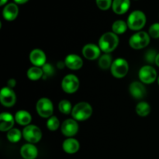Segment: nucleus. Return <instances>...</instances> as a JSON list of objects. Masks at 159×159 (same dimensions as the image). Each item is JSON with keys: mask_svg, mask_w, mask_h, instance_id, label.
<instances>
[{"mask_svg": "<svg viewBox=\"0 0 159 159\" xmlns=\"http://www.w3.org/2000/svg\"><path fill=\"white\" fill-rule=\"evenodd\" d=\"M151 107L148 102H141L137 105L136 113L140 116H146L150 113Z\"/></svg>", "mask_w": 159, "mask_h": 159, "instance_id": "obj_24", "label": "nucleus"}, {"mask_svg": "<svg viewBox=\"0 0 159 159\" xmlns=\"http://www.w3.org/2000/svg\"><path fill=\"white\" fill-rule=\"evenodd\" d=\"M16 97L13 90L9 87H5L0 93V102L4 107H12L16 103Z\"/></svg>", "mask_w": 159, "mask_h": 159, "instance_id": "obj_10", "label": "nucleus"}, {"mask_svg": "<svg viewBox=\"0 0 159 159\" xmlns=\"http://www.w3.org/2000/svg\"><path fill=\"white\" fill-rule=\"evenodd\" d=\"M37 113L43 118L51 117L54 111L52 102L48 98H41L39 99L36 105Z\"/></svg>", "mask_w": 159, "mask_h": 159, "instance_id": "obj_6", "label": "nucleus"}, {"mask_svg": "<svg viewBox=\"0 0 159 159\" xmlns=\"http://www.w3.org/2000/svg\"><path fill=\"white\" fill-rule=\"evenodd\" d=\"M155 64H156L157 66L159 67V53L158 54H157L156 59H155Z\"/></svg>", "mask_w": 159, "mask_h": 159, "instance_id": "obj_36", "label": "nucleus"}, {"mask_svg": "<svg viewBox=\"0 0 159 159\" xmlns=\"http://www.w3.org/2000/svg\"><path fill=\"white\" fill-rule=\"evenodd\" d=\"M29 0H14V2L17 4H24V3L27 2Z\"/></svg>", "mask_w": 159, "mask_h": 159, "instance_id": "obj_34", "label": "nucleus"}, {"mask_svg": "<svg viewBox=\"0 0 159 159\" xmlns=\"http://www.w3.org/2000/svg\"><path fill=\"white\" fill-rule=\"evenodd\" d=\"M43 71L42 68L40 67L34 66L31 67L27 71V77L30 80L37 81L39 80L40 78L43 77Z\"/></svg>", "mask_w": 159, "mask_h": 159, "instance_id": "obj_22", "label": "nucleus"}, {"mask_svg": "<svg viewBox=\"0 0 159 159\" xmlns=\"http://www.w3.org/2000/svg\"><path fill=\"white\" fill-rule=\"evenodd\" d=\"M65 65V63H62V61H59L58 63H57V67H58L59 68H63Z\"/></svg>", "mask_w": 159, "mask_h": 159, "instance_id": "obj_35", "label": "nucleus"}, {"mask_svg": "<svg viewBox=\"0 0 159 159\" xmlns=\"http://www.w3.org/2000/svg\"><path fill=\"white\" fill-rule=\"evenodd\" d=\"M139 79L143 83L151 84L153 83L157 79V71L153 67L150 65L143 66L140 69L138 73Z\"/></svg>", "mask_w": 159, "mask_h": 159, "instance_id": "obj_9", "label": "nucleus"}, {"mask_svg": "<svg viewBox=\"0 0 159 159\" xmlns=\"http://www.w3.org/2000/svg\"><path fill=\"white\" fill-rule=\"evenodd\" d=\"M130 95L135 99H142L146 95V89L142 83L139 82H132L129 87Z\"/></svg>", "mask_w": 159, "mask_h": 159, "instance_id": "obj_15", "label": "nucleus"}, {"mask_svg": "<svg viewBox=\"0 0 159 159\" xmlns=\"http://www.w3.org/2000/svg\"><path fill=\"white\" fill-rule=\"evenodd\" d=\"M127 26L132 30H140L146 23V16L142 11L132 12L127 19Z\"/></svg>", "mask_w": 159, "mask_h": 159, "instance_id": "obj_3", "label": "nucleus"}, {"mask_svg": "<svg viewBox=\"0 0 159 159\" xmlns=\"http://www.w3.org/2000/svg\"><path fill=\"white\" fill-rule=\"evenodd\" d=\"M99 65L102 69H107L112 65V56L110 54H105L99 57Z\"/></svg>", "mask_w": 159, "mask_h": 159, "instance_id": "obj_25", "label": "nucleus"}, {"mask_svg": "<svg viewBox=\"0 0 159 159\" xmlns=\"http://www.w3.org/2000/svg\"><path fill=\"white\" fill-rule=\"evenodd\" d=\"M157 53L155 50H149V51H147V53L145 54V59L147 61V62L148 63H153V62H155V59H156L157 57Z\"/></svg>", "mask_w": 159, "mask_h": 159, "instance_id": "obj_31", "label": "nucleus"}, {"mask_svg": "<svg viewBox=\"0 0 159 159\" xmlns=\"http://www.w3.org/2000/svg\"><path fill=\"white\" fill-rule=\"evenodd\" d=\"M93 114V108L89 103L81 102L76 104L72 109L71 115L75 120L84 121L88 120Z\"/></svg>", "mask_w": 159, "mask_h": 159, "instance_id": "obj_2", "label": "nucleus"}, {"mask_svg": "<svg viewBox=\"0 0 159 159\" xmlns=\"http://www.w3.org/2000/svg\"><path fill=\"white\" fill-rule=\"evenodd\" d=\"M65 66L71 70H79L83 65V61L77 54H68L65 60Z\"/></svg>", "mask_w": 159, "mask_h": 159, "instance_id": "obj_14", "label": "nucleus"}, {"mask_svg": "<svg viewBox=\"0 0 159 159\" xmlns=\"http://www.w3.org/2000/svg\"><path fill=\"white\" fill-rule=\"evenodd\" d=\"M62 89L68 94L75 93L79 87V80L75 75H68L63 79L61 82Z\"/></svg>", "mask_w": 159, "mask_h": 159, "instance_id": "obj_8", "label": "nucleus"}, {"mask_svg": "<svg viewBox=\"0 0 159 159\" xmlns=\"http://www.w3.org/2000/svg\"><path fill=\"white\" fill-rule=\"evenodd\" d=\"M59 126H60V121L57 119V117L54 116H51L47 122V127H48V130H51V131L57 130Z\"/></svg>", "mask_w": 159, "mask_h": 159, "instance_id": "obj_28", "label": "nucleus"}, {"mask_svg": "<svg viewBox=\"0 0 159 159\" xmlns=\"http://www.w3.org/2000/svg\"><path fill=\"white\" fill-rule=\"evenodd\" d=\"M23 136L24 139L30 144H36L41 139L42 132L38 127L31 124L26 126L23 129Z\"/></svg>", "mask_w": 159, "mask_h": 159, "instance_id": "obj_7", "label": "nucleus"}, {"mask_svg": "<svg viewBox=\"0 0 159 159\" xmlns=\"http://www.w3.org/2000/svg\"><path fill=\"white\" fill-rule=\"evenodd\" d=\"M42 69H43V75L45 76H51L54 72V68L50 64H45L43 66H42Z\"/></svg>", "mask_w": 159, "mask_h": 159, "instance_id": "obj_32", "label": "nucleus"}, {"mask_svg": "<svg viewBox=\"0 0 159 159\" xmlns=\"http://www.w3.org/2000/svg\"><path fill=\"white\" fill-rule=\"evenodd\" d=\"M61 130L65 136L70 138L75 136L77 134L79 130V124H77L75 120L68 119L63 122Z\"/></svg>", "mask_w": 159, "mask_h": 159, "instance_id": "obj_11", "label": "nucleus"}, {"mask_svg": "<svg viewBox=\"0 0 159 159\" xmlns=\"http://www.w3.org/2000/svg\"><path fill=\"white\" fill-rule=\"evenodd\" d=\"M14 118L9 113H2L0 114V130L2 132L9 131L14 125Z\"/></svg>", "mask_w": 159, "mask_h": 159, "instance_id": "obj_16", "label": "nucleus"}, {"mask_svg": "<svg viewBox=\"0 0 159 159\" xmlns=\"http://www.w3.org/2000/svg\"><path fill=\"white\" fill-rule=\"evenodd\" d=\"M19 14V8L15 3H9L6 5L2 11V15L5 20L12 21L17 17Z\"/></svg>", "mask_w": 159, "mask_h": 159, "instance_id": "obj_18", "label": "nucleus"}, {"mask_svg": "<svg viewBox=\"0 0 159 159\" xmlns=\"http://www.w3.org/2000/svg\"><path fill=\"white\" fill-rule=\"evenodd\" d=\"M15 120L20 125L28 126L32 120V116L30 113L26 110H19L15 115Z\"/></svg>", "mask_w": 159, "mask_h": 159, "instance_id": "obj_21", "label": "nucleus"}, {"mask_svg": "<svg viewBox=\"0 0 159 159\" xmlns=\"http://www.w3.org/2000/svg\"><path fill=\"white\" fill-rule=\"evenodd\" d=\"M127 27V23L124 20H116L112 25V30L116 34H122L126 32Z\"/></svg>", "mask_w": 159, "mask_h": 159, "instance_id": "obj_23", "label": "nucleus"}, {"mask_svg": "<svg viewBox=\"0 0 159 159\" xmlns=\"http://www.w3.org/2000/svg\"><path fill=\"white\" fill-rule=\"evenodd\" d=\"M119 44V38L113 32L105 33L99 40V47L106 54L112 52Z\"/></svg>", "mask_w": 159, "mask_h": 159, "instance_id": "obj_1", "label": "nucleus"}, {"mask_svg": "<svg viewBox=\"0 0 159 159\" xmlns=\"http://www.w3.org/2000/svg\"><path fill=\"white\" fill-rule=\"evenodd\" d=\"M149 35L153 38H159V23H154L150 26Z\"/></svg>", "mask_w": 159, "mask_h": 159, "instance_id": "obj_30", "label": "nucleus"}, {"mask_svg": "<svg viewBox=\"0 0 159 159\" xmlns=\"http://www.w3.org/2000/svg\"><path fill=\"white\" fill-rule=\"evenodd\" d=\"M158 85H159V76H158Z\"/></svg>", "mask_w": 159, "mask_h": 159, "instance_id": "obj_38", "label": "nucleus"}, {"mask_svg": "<svg viewBox=\"0 0 159 159\" xmlns=\"http://www.w3.org/2000/svg\"><path fill=\"white\" fill-rule=\"evenodd\" d=\"M45 53L40 49H34L30 54V61L31 63L37 67H41L46 64Z\"/></svg>", "mask_w": 159, "mask_h": 159, "instance_id": "obj_13", "label": "nucleus"}, {"mask_svg": "<svg viewBox=\"0 0 159 159\" xmlns=\"http://www.w3.org/2000/svg\"><path fill=\"white\" fill-rule=\"evenodd\" d=\"M8 0H0V6H3L7 2Z\"/></svg>", "mask_w": 159, "mask_h": 159, "instance_id": "obj_37", "label": "nucleus"}, {"mask_svg": "<svg viewBox=\"0 0 159 159\" xmlns=\"http://www.w3.org/2000/svg\"><path fill=\"white\" fill-rule=\"evenodd\" d=\"M130 6V0H113L112 8L115 13L118 15H122L127 12Z\"/></svg>", "mask_w": 159, "mask_h": 159, "instance_id": "obj_19", "label": "nucleus"}, {"mask_svg": "<svg viewBox=\"0 0 159 159\" xmlns=\"http://www.w3.org/2000/svg\"><path fill=\"white\" fill-rule=\"evenodd\" d=\"M98 8L101 10H107L111 7L112 0H96Z\"/></svg>", "mask_w": 159, "mask_h": 159, "instance_id": "obj_29", "label": "nucleus"}, {"mask_svg": "<svg viewBox=\"0 0 159 159\" xmlns=\"http://www.w3.org/2000/svg\"><path fill=\"white\" fill-rule=\"evenodd\" d=\"M22 134L18 129L12 128L7 133V138L10 142L16 143L21 139Z\"/></svg>", "mask_w": 159, "mask_h": 159, "instance_id": "obj_26", "label": "nucleus"}, {"mask_svg": "<svg viewBox=\"0 0 159 159\" xmlns=\"http://www.w3.org/2000/svg\"><path fill=\"white\" fill-rule=\"evenodd\" d=\"M63 150L68 154H75L79 150L80 144L76 139L72 138L65 140L62 144Z\"/></svg>", "mask_w": 159, "mask_h": 159, "instance_id": "obj_20", "label": "nucleus"}, {"mask_svg": "<svg viewBox=\"0 0 159 159\" xmlns=\"http://www.w3.org/2000/svg\"><path fill=\"white\" fill-rule=\"evenodd\" d=\"M58 109L61 113H64V114H69L72 111L73 108H71V103L69 101L64 99L59 102Z\"/></svg>", "mask_w": 159, "mask_h": 159, "instance_id": "obj_27", "label": "nucleus"}, {"mask_svg": "<svg viewBox=\"0 0 159 159\" xmlns=\"http://www.w3.org/2000/svg\"><path fill=\"white\" fill-rule=\"evenodd\" d=\"M20 154L24 159H35L38 155V150L34 144L28 143L22 146Z\"/></svg>", "mask_w": 159, "mask_h": 159, "instance_id": "obj_17", "label": "nucleus"}, {"mask_svg": "<svg viewBox=\"0 0 159 159\" xmlns=\"http://www.w3.org/2000/svg\"><path fill=\"white\" fill-rule=\"evenodd\" d=\"M82 54L88 60H96L100 55V48L93 43H88L82 48Z\"/></svg>", "mask_w": 159, "mask_h": 159, "instance_id": "obj_12", "label": "nucleus"}, {"mask_svg": "<svg viewBox=\"0 0 159 159\" xmlns=\"http://www.w3.org/2000/svg\"><path fill=\"white\" fill-rule=\"evenodd\" d=\"M16 83V82L15 79H9L7 82L8 87H9V88H13V87H15Z\"/></svg>", "mask_w": 159, "mask_h": 159, "instance_id": "obj_33", "label": "nucleus"}, {"mask_svg": "<svg viewBox=\"0 0 159 159\" xmlns=\"http://www.w3.org/2000/svg\"><path fill=\"white\" fill-rule=\"evenodd\" d=\"M150 43V37L144 31H140L136 33L129 40L130 46L133 49L139 50L146 48Z\"/></svg>", "mask_w": 159, "mask_h": 159, "instance_id": "obj_4", "label": "nucleus"}, {"mask_svg": "<svg viewBox=\"0 0 159 159\" xmlns=\"http://www.w3.org/2000/svg\"><path fill=\"white\" fill-rule=\"evenodd\" d=\"M129 70V65L127 61L124 58H117L113 61L110 71L112 75L117 79H121L127 75Z\"/></svg>", "mask_w": 159, "mask_h": 159, "instance_id": "obj_5", "label": "nucleus"}]
</instances>
